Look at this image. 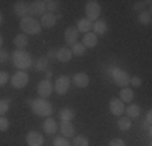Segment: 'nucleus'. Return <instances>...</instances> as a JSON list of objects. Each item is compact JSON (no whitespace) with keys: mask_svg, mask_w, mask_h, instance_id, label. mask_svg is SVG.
I'll list each match as a JSON object with an SVG mask.
<instances>
[{"mask_svg":"<svg viewBox=\"0 0 152 146\" xmlns=\"http://www.w3.org/2000/svg\"><path fill=\"white\" fill-rule=\"evenodd\" d=\"M52 91H53V86H52V83L49 81V80H41L39 81V85H37V94H39V97H42V99H47V97L52 94Z\"/></svg>","mask_w":152,"mask_h":146,"instance_id":"nucleus-8","label":"nucleus"},{"mask_svg":"<svg viewBox=\"0 0 152 146\" xmlns=\"http://www.w3.org/2000/svg\"><path fill=\"white\" fill-rule=\"evenodd\" d=\"M8 57H10V54L7 52V50L0 49V63H3V62H7V60H8Z\"/></svg>","mask_w":152,"mask_h":146,"instance_id":"nucleus-38","label":"nucleus"},{"mask_svg":"<svg viewBox=\"0 0 152 146\" xmlns=\"http://www.w3.org/2000/svg\"><path fill=\"white\" fill-rule=\"evenodd\" d=\"M86 20H89L91 23H94V21L99 20L100 13H102V8H100L99 2H96V0H89L88 3H86Z\"/></svg>","mask_w":152,"mask_h":146,"instance_id":"nucleus-4","label":"nucleus"},{"mask_svg":"<svg viewBox=\"0 0 152 146\" xmlns=\"http://www.w3.org/2000/svg\"><path fill=\"white\" fill-rule=\"evenodd\" d=\"M151 21H152V16H151V12H141L139 13V23L141 24H144V26H147V24H151Z\"/></svg>","mask_w":152,"mask_h":146,"instance_id":"nucleus-30","label":"nucleus"},{"mask_svg":"<svg viewBox=\"0 0 152 146\" xmlns=\"http://www.w3.org/2000/svg\"><path fill=\"white\" fill-rule=\"evenodd\" d=\"M13 13H15L16 16H20V18L29 16V5H28L26 2L18 0V2H15V5H13Z\"/></svg>","mask_w":152,"mask_h":146,"instance_id":"nucleus-10","label":"nucleus"},{"mask_svg":"<svg viewBox=\"0 0 152 146\" xmlns=\"http://www.w3.org/2000/svg\"><path fill=\"white\" fill-rule=\"evenodd\" d=\"M13 65L18 68V70H21V72H26L28 68H31L32 67V58H31V54L29 52H26V50H15L13 52Z\"/></svg>","mask_w":152,"mask_h":146,"instance_id":"nucleus-2","label":"nucleus"},{"mask_svg":"<svg viewBox=\"0 0 152 146\" xmlns=\"http://www.w3.org/2000/svg\"><path fill=\"white\" fill-rule=\"evenodd\" d=\"M71 81H73L78 88H88L91 80H89V75H88V73H76Z\"/></svg>","mask_w":152,"mask_h":146,"instance_id":"nucleus-15","label":"nucleus"},{"mask_svg":"<svg viewBox=\"0 0 152 146\" xmlns=\"http://www.w3.org/2000/svg\"><path fill=\"white\" fill-rule=\"evenodd\" d=\"M53 146H71V143L68 141V138L65 136H55V140H53Z\"/></svg>","mask_w":152,"mask_h":146,"instance_id":"nucleus-32","label":"nucleus"},{"mask_svg":"<svg viewBox=\"0 0 152 146\" xmlns=\"http://www.w3.org/2000/svg\"><path fill=\"white\" fill-rule=\"evenodd\" d=\"M8 81H10V75H8V73H7V72H0V88L5 86Z\"/></svg>","mask_w":152,"mask_h":146,"instance_id":"nucleus-35","label":"nucleus"},{"mask_svg":"<svg viewBox=\"0 0 152 146\" xmlns=\"http://www.w3.org/2000/svg\"><path fill=\"white\" fill-rule=\"evenodd\" d=\"M58 130H60L61 136H65V138L75 136V125L71 122H61L60 127H58Z\"/></svg>","mask_w":152,"mask_h":146,"instance_id":"nucleus-17","label":"nucleus"},{"mask_svg":"<svg viewBox=\"0 0 152 146\" xmlns=\"http://www.w3.org/2000/svg\"><path fill=\"white\" fill-rule=\"evenodd\" d=\"M2 44H3V38H2V34H0V47H2Z\"/></svg>","mask_w":152,"mask_h":146,"instance_id":"nucleus-43","label":"nucleus"},{"mask_svg":"<svg viewBox=\"0 0 152 146\" xmlns=\"http://www.w3.org/2000/svg\"><path fill=\"white\" fill-rule=\"evenodd\" d=\"M47 60H49V58H57V50L55 49H50L49 52H47Z\"/></svg>","mask_w":152,"mask_h":146,"instance_id":"nucleus-41","label":"nucleus"},{"mask_svg":"<svg viewBox=\"0 0 152 146\" xmlns=\"http://www.w3.org/2000/svg\"><path fill=\"white\" fill-rule=\"evenodd\" d=\"M70 85H71V80L68 78L66 75H61V76H58V78H57L55 85H53V91H55L57 94H60V96H63V94L68 93Z\"/></svg>","mask_w":152,"mask_h":146,"instance_id":"nucleus-7","label":"nucleus"},{"mask_svg":"<svg viewBox=\"0 0 152 146\" xmlns=\"http://www.w3.org/2000/svg\"><path fill=\"white\" fill-rule=\"evenodd\" d=\"M3 23V15H2V12H0V24Z\"/></svg>","mask_w":152,"mask_h":146,"instance_id":"nucleus-42","label":"nucleus"},{"mask_svg":"<svg viewBox=\"0 0 152 146\" xmlns=\"http://www.w3.org/2000/svg\"><path fill=\"white\" fill-rule=\"evenodd\" d=\"M71 54H73V55L81 57V55H84V54H86V47L83 46L81 42H76L75 46H71Z\"/></svg>","mask_w":152,"mask_h":146,"instance_id":"nucleus-27","label":"nucleus"},{"mask_svg":"<svg viewBox=\"0 0 152 146\" xmlns=\"http://www.w3.org/2000/svg\"><path fill=\"white\" fill-rule=\"evenodd\" d=\"M71 58H73L71 49H68V47H61V49L57 50V60L61 62V63H68Z\"/></svg>","mask_w":152,"mask_h":146,"instance_id":"nucleus-18","label":"nucleus"},{"mask_svg":"<svg viewBox=\"0 0 152 146\" xmlns=\"http://www.w3.org/2000/svg\"><path fill=\"white\" fill-rule=\"evenodd\" d=\"M78 32H83V34H86V32H91L92 29V23L89 20H86V18H83V20H78Z\"/></svg>","mask_w":152,"mask_h":146,"instance_id":"nucleus-24","label":"nucleus"},{"mask_svg":"<svg viewBox=\"0 0 152 146\" xmlns=\"http://www.w3.org/2000/svg\"><path fill=\"white\" fill-rule=\"evenodd\" d=\"M71 146H89V138L84 135H78V136H75Z\"/></svg>","mask_w":152,"mask_h":146,"instance_id":"nucleus-28","label":"nucleus"},{"mask_svg":"<svg viewBox=\"0 0 152 146\" xmlns=\"http://www.w3.org/2000/svg\"><path fill=\"white\" fill-rule=\"evenodd\" d=\"M78 29L73 28V26H68L65 29V42L68 44V46H75L76 42H78Z\"/></svg>","mask_w":152,"mask_h":146,"instance_id":"nucleus-13","label":"nucleus"},{"mask_svg":"<svg viewBox=\"0 0 152 146\" xmlns=\"http://www.w3.org/2000/svg\"><path fill=\"white\" fill-rule=\"evenodd\" d=\"M10 83H12V86L16 88V89H23V88H26V85L29 83V75H28L26 72L18 70L16 73H13V76L10 78Z\"/></svg>","mask_w":152,"mask_h":146,"instance_id":"nucleus-6","label":"nucleus"},{"mask_svg":"<svg viewBox=\"0 0 152 146\" xmlns=\"http://www.w3.org/2000/svg\"><path fill=\"white\" fill-rule=\"evenodd\" d=\"M8 107H10L8 99H0V115H5L8 112Z\"/></svg>","mask_w":152,"mask_h":146,"instance_id":"nucleus-33","label":"nucleus"},{"mask_svg":"<svg viewBox=\"0 0 152 146\" xmlns=\"http://www.w3.org/2000/svg\"><path fill=\"white\" fill-rule=\"evenodd\" d=\"M151 2H136L134 3V10H137V12H142V8H144V5H149Z\"/></svg>","mask_w":152,"mask_h":146,"instance_id":"nucleus-40","label":"nucleus"},{"mask_svg":"<svg viewBox=\"0 0 152 146\" xmlns=\"http://www.w3.org/2000/svg\"><path fill=\"white\" fill-rule=\"evenodd\" d=\"M92 29H94V31H92L94 34L99 36V34H105V32L108 31V26H107L105 21L100 20V18H99L97 21H94V23H92Z\"/></svg>","mask_w":152,"mask_h":146,"instance_id":"nucleus-20","label":"nucleus"},{"mask_svg":"<svg viewBox=\"0 0 152 146\" xmlns=\"http://www.w3.org/2000/svg\"><path fill=\"white\" fill-rule=\"evenodd\" d=\"M112 73V80H113L115 85H118L120 88H128L129 86V75L121 68H113L110 72Z\"/></svg>","mask_w":152,"mask_h":146,"instance_id":"nucleus-5","label":"nucleus"},{"mask_svg":"<svg viewBox=\"0 0 152 146\" xmlns=\"http://www.w3.org/2000/svg\"><path fill=\"white\" fill-rule=\"evenodd\" d=\"M108 107H110V112H112V114L117 115V117H121L123 114H125V104H123L120 99H117V97H113V99L110 101Z\"/></svg>","mask_w":152,"mask_h":146,"instance_id":"nucleus-11","label":"nucleus"},{"mask_svg":"<svg viewBox=\"0 0 152 146\" xmlns=\"http://www.w3.org/2000/svg\"><path fill=\"white\" fill-rule=\"evenodd\" d=\"M13 42H15V46H16L18 50H24V49H26V46L29 44V39H28L26 34H23V32H21V34H16L15 36Z\"/></svg>","mask_w":152,"mask_h":146,"instance_id":"nucleus-21","label":"nucleus"},{"mask_svg":"<svg viewBox=\"0 0 152 146\" xmlns=\"http://www.w3.org/2000/svg\"><path fill=\"white\" fill-rule=\"evenodd\" d=\"M44 131L47 135H50V136H53V135L57 133V130H58V125H57V122L52 119V117H47V119L44 120Z\"/></svg>","mask_w":152,"mask_h":146,"instance_id":"nucleus-16","label":"nucleus"},{"mask_svg":"<svg viewBox=\"0 0 152 146\" xmlns=\"http://www.w3.org/2000/svg\"><path fill=\"white\" fill-rule=\"evenodd\" d=\"M26 143L28 146H42L44 145V136L37 131H29L26 135Z\"/></svg>","mask_w":152,"mask_h":146,"instance_id":"nucleus-12","label":"nucleus"},{"mask_svg":"<svg viewBox=\"0 0 152 146\" xmlns=\"http://www.w3.org/2000/svg\"><path fill=\"white\" fill-rule=\"evenodd\" d=\"M117 125H118V128H120L121 131H126V130L131 128V120H129L128 117H118Z\"/></svg>","mask_w":152,"mask_h":146,"instance_id":"nucleus-26","label":"nucleus"},{"mask_svg":"<svg viewBox=\"0 0 152 146\" xmlns=\"http://www.w3.org/2000/svg\"><path fill=\"white\" fill-rule=\"evenodd\" d=\"M57 18L58 16H57L55 13H47L45 12L41 16V26L42 28H53L57 24Z\"/></svg>","mask_w":152,"mask_h":146,"instance_id":"nucleus-14","label":"nucleus"},{"mask_svg":"<svg viewBox=\"0 0 152 146\" xmlns=\"http://www.w3.org/2000/svg\"><path fill=\"white\" fill-rule=\"evenodd\" d=\"M151 117H152V112L149 111L146 114V120H144V128H146L147 133H151Z\"/></svg>","mask_w":152,"mask_h":146,"instance_id":"nucleus-36","label":"nucleus"},{"mask_svg":"<svg viewBox=\"0 0 152 146\" xmlns=\"http://www.w3.org/2000/svg\"><path fill=\"white\" fill-rule=\"evenodd\" d=\"M58 7H60V2H57V0H47L45 2L47 13H55L57 10H58Z\"/></svg>","mask_w":152,"mask_h":146,"instance_id":"nucleus-29","label":"nucleus"},{"mask_svg":"<svg viewBox=\"0 0 152 146\" xmlns=\"http://www.w3.org/2000/svg\"><path fill=\"white\" fill-rule=\"evenodd\" d=\"M83 46L88 49V47H96L97 46V34H94V32H86L84 36H83Z\"/></svg>","mask_w":152,"mask_h":146,"instance_id":"nucleus-19","label":"nucleus"},{"mask_svg":"<svg viewBox=\"0 0 152 146\" xmlns=\"http://www.w3.org/2000/svg\"><path fill=\"white\" fill-rule=\"evenodd\" d=\"M41 23H39L36 18L32 16H26V18H21L20 20V29L23 31V34L29 36V34H39L42 31L41 29Z\"/></svg>","mask_w":152,"mask_h":146,"instance_id":"nucleus-3","label":"nucleus"},{"mask_svg":"<svg viewBox=\"0 0 152 146\" xmlns=\"http://www.w3.org/2000/svg\"><path fill=\"white\" fill-rule=\"evenodd\" d=\"M125 112H126V117H128V119H136V117L141 115V107L137 104L129 102L128 107H125Z\"/></svg>","mask_w":152,"mask_h":146,"instance_id":"nucleus-22","label":"nucleus"},{"mask_svg":"<svg viewBox=\"0 0 152 146\" xmlns=\"http://www.w3.org/2000/svg\"><path fill=\"white\" fill-rule=\"evenodd\" d=\"M133 99H134V91L131 89V88H121V91H120V101L125 104V102H131Z\"/></svg>","mask_w":152,"mask_h":146,"instance_id":"nucleus-23","label":"nucleus"},{"mask_svg":"<svg viewBox=\"0 0 152 146\" xmlns=\"http://www.w3.org/2000/svg\"><path fill=\"white\" fill-rule=\"evenodd\" d=\"M29 16H34V15H39L42 16L47 10H45V2L44 0H36V2H29Z\"/></svg>","mask_w":152,"mask_h":146,"instance_id":"nucleus-9","label":"nucleus"},{"mask_svg":"<svg viewBox=\"0 0 152 146\" xmlns=\"http://www.w3.org/2000/svg\"><path fill=\"white\" fill-rule=\"evenodd\" d=\"M10 128V122L5 115H0V131H7Z\"/></svg>","mask_w":152,"mask_h":146,"instance_id":"nucleus-34","label":"nucleus"},{"mask_svg":"<svg viewBox=\"0 0 152 146\" xmlns=\"http://www.w3.org/2000/svg\"><path fill=\"white\" fill-rule=\"evenodd\" d=\"M73 119H75V111H73V109L65 107V109H61V111H60V120H61V122H71Z\"/></svg>","mask_w":152,"mask_h":146,"instance_id":"nucleus-25","label":"nucleus"},{"mask_svg":"<svg viewBox=\"0 0 152 146\" xmlns=\"http://www.w3.org/2000/svg\"><path fill=\"white\" fill-rule=\"evenodd\" d=\"M31 111L34 112L36 115L39 117H52L53 114V105L50 104L47 99H42V97H37V99H32L31 102Z\"/></svg>","mask_w":152,"mask_h":146,"instance_id":"nucleus-1","label":"nucleus"},{"mask_svg":"<svg viewBox=\"0 0 152 146\" xmlns=\"http://www.w3.org/2000/svg\"><path fill=\"white\" fill-rule=\"evenodd\" d=\"M141 83H142V81H141L139 76H131V78H129V85H131L133 88H139Z\"/></svg>","mask_w":152,"mask_h":146,"instance_id":"nucleus-37","label":"nucleus"},{"mask_svg":"<svg viewBox=\"0 0 152 146\" xmlns=\"http://www.w3.org/2000/svg\"><path fill=\"white\" fill-rule=\"evenodd\" d=\"M108 146H125V141H123L121 138H113Z\"/></svg>","mask_w":152,"mask_h":146,"instance_id":"nucleus-39","label":"nucleus"},{"mask_svg":"<svg viewBox=\"0 0 152 146\" xmlns=\"http://www.w3.org/2000/svg\"><path fill=\"white\" fill-rule=\"evenodd\" d=\"M34 67L37 72H47V68H49V60H47V58H39Z\"/></svg>","mask_w":152,"mask_h":146,"instance_id":"nucleus-31","label":"nucleus"}]
</instances>
